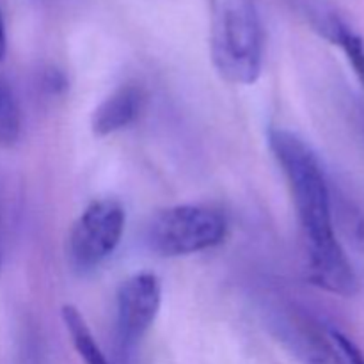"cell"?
Here are the masks:
<instances>
[{
    "instance_id": "1",
    "label": "cell",
    "mask_w": 364,
    "mask_h": 364,
    "mask_svg": "<svg viewBox=\"0 0 364 364\" xmlns=\"http://www.w3.org/2000/svg\"><path fill=\"white\" fill-rule=\"evenodd\" d=\"M269 146L294 198L309 281L329 294L354 297L359 281L338 237L334 194L322 162L304 139L287 128H272Z\"/></svg>"
},
{
    "instance_id": "12",
    "label": "cell",
    "mask_w": 364,
    "mask_h": 364,
    "mask_svg": "<svg viewBox=\"0 0 364 364\" xmlns=\"http://www.w3.org/2000/svg\"><path fill=\"white\" fill-rule=\"evenodd\" d=\"M0 262H2V249H0Z\"/></svg>"
},
{
    "instance_id": "8",
    "label": "cell",
    "mask_w": 364,
    "mask_h": 364,
    "mask_svg": "<svg viewBox=\"0 0 364 364\" xmlns=\"http://www.w3.org/2000/svg\"><path fill=\"white\" fill-rule=\"evenodd\" d=\"M318 28L329 41L340 46L364 87V41L336 14H320Z\"/></svg>"
},
{
    "instance_id": "10",
    "label": "cell",
    "mask_w": 364,
    "mask_h": 364,
    "mask_svg": "<svg viewBox=\"0 0 364 364\" xmlns=\"http://www.w3.org/2000/svg\"><path fill=\"white\" fill-rule=\"evenodd\" d=\"M331 333H333L334 341H336L338 348H340L341 355H343L347 364H364V352L347 336V334H343L338 329H333V327H331Z\"/></svg>"
},
{
    "instance_id": "6",
    "label": "cell",
    "mask_w": 364,
    "mask_h": 364,
    "mask_svg": "<svg viewBox=\"0 0 364 364\" xmlns=\"http://www.w3.org/2000/svg\"><path fill=\"white\" fill-rule=\"evenodd\" d=\"M277 336L302 364H347L334 341L331 327L311 316L288 313L276 322Z\"/></svg>"
},
{
    "instance_id": "2",
    "label": "cell",
    "mask_w": 364,
    "mask_h": 364,
    "mask_svg": "<svg viewBox=\"0 0 364 364\" xmlns=\"http://www.w3.org/2000/svg\"><path fill=\"white\" fill-rule=\"evenodd\" d=\"M210 52L224 80L251 85L262 75L263 27L255 0H212Z\"/></svg>"
},
{
    "instance_id": "11",
    "label": "cell",
    "mask_w": 364,
    "mask_h": 364,
    "mask_svg": "<svg viewBox=\"0 0 364 364\" xmlns=\"http://www.w3.org/2000/svg\"><path fill=\"white\" fill-rule=\"evenodd\" d=\"M7 52V38H6V25H4L2 13H0V60L6 57Z\"/></svg>"
},
{
    "instance_id": "5",
    "label": "cell",
    "mask_w": 364,
    "mask_h": 364,
    "mask_svg": "<svg viewBox=\"0 0 364 364\" xmlns=\"http://www.w3.org/2000/svg\"><path fill=\"white\" fill-rule=\"evenodd\" d=\"M117 338L123 348H134L148 334L162 306V284L151 272H139L117 288Z\"/></svg>"
},
{
    "instance_id": "9",
    "label": "cell",
    "mask_w": 364,
    "mask_h": 364,
    "mask_svg": "<svg viewBox=\"0 0 364 364\" xmlns=\"http://www.w3.org/2000/svg\"><path fill=\"white\" fill-rule=\"evenodd\" d=\"M21 134V112L13 89L0 80V146H13Z\"/></svg>"
},
{
    "instance_id": "7",
    "label": "cell",
    "mask_w": 364,
    "mask_h": 364,
    "mask_svg": "<svg viewBox=\"0 0 364 364\" xmlns=\"http://www.w3.org/2000/svg\"><path fill=\"white\" fill-rule=\"evenodd\" d=\"M146 92L141 85L124 84L107 96L95 109L91 117L92 134L107 137L124 130L139 119L144 110Z\"/></svg>"
},
{
    "instance_id": "4",
    "label": "cell",
    "mask_w": 364,
    "mask_h": 364,
    "mask_svg": "<svg viewBox=\"0 0 364 364\" xmlns=\"http://www.w3.org/2000/svg\"><path fill=\"white\" fill-rule=\"evenodd\" d=\"M127 212L117 199H96L78 215L68 237V258L77 270L102 265L121 244Z\"/></svg>"
},
{
    "instance_id": "3",
    "label": "cell",
    "mask_w": 364,
    "mask_h": 364,
    "mask_svg": "<svg viewBox=\"0 0 364 364\" xmlns=\"http://www.w3.org/2000/svg\"><path fill=\"white\" fill-rule=\"evenodd\" d=\"M228 235L226 217L203 205H178L160 210L146 230V242L164 258L198 255L217 247Z\"/></svg>"
}]
</instances>
